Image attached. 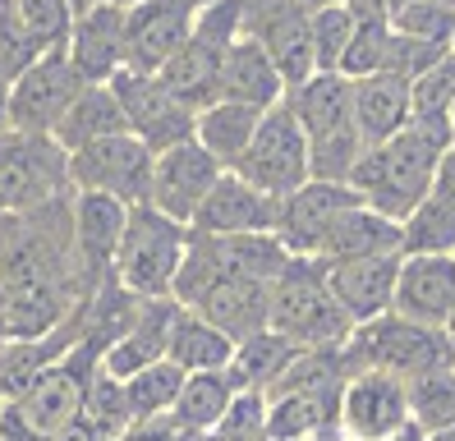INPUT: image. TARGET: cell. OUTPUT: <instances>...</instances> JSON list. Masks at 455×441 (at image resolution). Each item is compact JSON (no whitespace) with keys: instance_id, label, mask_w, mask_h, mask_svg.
<instances>
[{"instance_id":"45","label":"cell","mask_w":455,"mask_h":441,"mask_svg":"<svg viewBox=\"0 0 455 441\" xmlns=\"http://www.w3.org/2000/svg\"><path fill=\"white\" fill-rule=\"evenodd\" d=\"M442 331H446V341H451V349H455V313L446 317V326H442Z\"/></svg>"},{"instance_id":"49","label":"cell","mask_w":455,"mask_h":441,"mask_svg":"<svg viewBox=\"0 0 455 441\" xmlns=\"http://www.w3.org/2000/svg\"><path fill=\"white\" fill-rule=\"evenodd\" d=\"M0 409H5V400H0Z\"/></svg>"},{"instance_id":"35","label":"cell","mask_w":455,"mask_h":441,"mask_svg":"<svg viewBox=\"0 0 455 441\" xmlns=\"http://www.w3.org/2000/svg\"><path fill=\"white\" fill-rule=\"evenodd\" d=\"M405 391H410V423H419L423 432L455 428V364L405 381Z\"/></svg>"},{"instance_id":"22","label":"cell","mask_w":455,"mask_h":441,"mask_svg":"<svg viewBox=\"0 0 455 441\" xmlns=\"http://www.w3.org/2000/svg\"><path fill=\"white\" fill-rule=\"evenodd\" d=\"M217 101H239L253 110H272L285 101V78L276 74V65L267 60V51L253 37H239L226 51L221 78H217Z\"/></svg>"},{"instance_id":"9","label":"cell","mask_w":455,"mask_h":441,"mask_svg":"<svg viewBox=\"0 0 455 441\" xmlns=\"http://www.w3.org/2000/svg\"><path fill=\"white\" fill-rule=\"evenodd\" d=\"M101 368V358L84 345H74L60 364H51L28 391H23L14 400L19 419L28 423L37 437H65L78 428V419H84V396H88V381L92 373Z\"/></svg>"},{"instance_id":"25","label":"cell","mask_w":455,"mask_h":441,"mask_svg":"<svg viewBox=\"0 0 455 441\" xmlns=\"http://www.w3.org/2000/svg\"><path fill=\"white\" fill-rule=\"evenodd\" d=\"M116 133H129L124 129V110H120V97L111 83H88L84 92L74 97V106L65 110V120L56 124V143L69 152L88 148V143H101V138H116Z\"/></svg>"},{"instance_id":"33","label":"cell","mask_w":455,"mask_h":441,"mask_svg":"<svg viewBox=\"0 0 455 441\" xmlns=\"http://www.w3.org/2000/svg\"><path fill=\"white\" fill-rule=\"evenodd\" d=\"M391 33L437 51H455V5H446V0H400V5H391Z\"/></svg>"},{"instance_id":"14","label":"cell","mask_w":455,"mask_h":441,"mask_svg":"<svg viewBox=\"0 0 455 441\" xmlns=\"http://www.w3.org/2000/svg\"><path fill=\"white\" fill-rule=\"evenodd\" d=\"M221 175L226 171L198 138H189V143H180V148H166V152H156V161H152L148 207L166 212L171 220H180V226H194L198 207L207 203V193L217 188Z\"/></svg>"},{"instance_id":"3","label":"cell","mask_w":455,"mask_h":441,"mask_svg":"<svg viewBox=\"0 0 455 441\" xmlns=\"http://www.w3.org/2000/svg\"><path fill=\"white\" fill-rule=\"evenodd\" d=\"M267 326L299 349H340L355 331V322L340 313V303L327 290L323 262L313 258H290L285 271L272 281Z\"/></svg>"},{"instance_id":"6","label":"cell","mask_w":455,"mask_h":441,"mask_svg":"<svg viewBox=\"0 0 455 441\" xmlns=\"http://www.w3.org/2000/svg\"><path fill=\"white\" fill-rule=\"evenodd\" d=\"M69 156L46 133H0V216H28L69 198Z\"/></svg>"},{"instance_id":"4","label":"cell","mask_w":455,"mask_h":441,"mask_svg":"<svg viewBox=\"0 0 455 441\" xmlns=\"http://www.w3.org/2000/svg\"><path fill=\"white\" fill-rule=\"evenodd\" d=\"M184 253H189V226H180L166 212L139 203V207H129L111 281L139 299H171Z\"/></svg>"},{"instance_id":"10","label":"cell","mask_w":455,"mask_h":441,"mask_svg":"<svg viewBox=\"0 0 455 441\" xmlns=\"http://www.w3.org/2000/svg\"><path fill=\"white\" fill-rule=\"evenodd\" d=\"M111 88L120 97V110H124V129L148 143L152 152H166V148H180L194 138V120L198 110H189L156 74H139V69H120L111 78Z\"/></svg>"},{"instance_id":"50","label":"cell","mask_w":455,"mask_h":441,"mask_svg":"<svg viewBox=\"0 0 455 441\" xmlns=\"http://www.w3.org/2000/svg\"><path fill=\"white\" fill-rule=\"evenodd\" d=\"M451 124H455V116H451Z\"/></svg>"},{"instance_id":"39","label":"cell","mask_w":455,"mask_h":441,"mask_svg":"<svg viewBox=\"0 0 455 441\" xmlns=\"http://www.w3.org/2000/svg\"><path fill=\"white\" fill-rule=\"evenodd\" d=\"M28 33L37 37L42 51H65L69 42V28H74V0H14Z\"/></svg>"},{"instance_id":"37","label":"cell","mask_w":455,"mask_h":441,"mask_svg":"<svg viewBox=\"0 0 455 441\" xmlns=\"http://www.w3.org/2000/svg\"><path fill=\"white\" fill-rule=\"evenodd\" d=\"M37 55H46L37 46V37L28 33L14 0H0V83H14L23 69H28Z\"/></svg>"},{"instance_id":"23","label":"cell","mask_w":455,"mask_h":441,"mask_svg":"<svg viewBox=\"0 0 455 441\" xmlns=\"http://www.w3.org/2000/svg\"><path fill=\"white\" fill-rule=\"evenodd\" d=\"M382 253H400V220L382 216V212H372L368 203L350 207L336 226L331 235L323 239V248L313 253V262H355V258H382Z\"/></svg>"},{"instance_id":"19","label":"cell","mask_w":455,"mask_h":441,"mask_svg":"<svg viewBox=\"0 0 455 441\" xmlns=\"http://www.w3.org/2000/svg\"><path fill=\"white\" fill-rule=\"evenodd\" d=\"M400 258H405V253H382V258H355V262H331V267H323L331 299L340 303V313L350 317L355 326L391 313Z\"/></svg>"},{"instance_id":"18","label":"cell","mask_w":455,"mask_h":441,"mask_svg":"<svg viewBox=\"0 0 455 441\" xmlns=\"http://www.w3.org/2000/svg\"><path fill=\"white\" fill-rule=\"evenodd\" d=\"M391 313L423 322V326H446V317L455 313V258H446V253H405L400 258Z\"/></svg>"},{"instance_id":"16","label":"cell","mask_w":455,"mask_h":441,"mask_svg":"<svg viewBox=\"0 0 455 441\" xmlns=\"http://www.w3.org/2000/svg\"><path fill=\"white\" fill-rule=\"evenodd\" d=\"M363 198L350 184H327V180H308L304 188H294L290 198H281V216H276V239L290 248L294 258H313L323 239L331 235V226L359 207Z\"/></svg>"},{"instance_id":"24","label":"cell","mask_w":455,"mask_h":441,"mask_svg":"<svg viewBox=\"0 0 455 441\" xmlns=\"http://www.w3.org/2000/svg\"><path fill=\"white\" fill-rule=\"evenodd\" d=\"M355 83V124L363 133L368 148L387 143L400 129L410 124V78L400 74H368V78H350Z\"/></svg>"},{"instance_id":"46","label":"cell","mask_w":455,"mask_h":441,"mask_svg":"<svg viewBox=\"0 0 455 441\" xmlns=\"http://www.w3.org/2000/svg\"><path fill=\"white\" fill-rule=\"evenodd\" d=\"M92 5H101V0H74V14H84V10H92Z\"/></svg>"},{"instance_id":"51","label":"cell","mask_w":455,"mask_h":441,"mask_svg":"<svg viewBox=\"0 0 455 441\" xmlns=\"http://www.w3.org/2000/svg\"><path fill=\"white\" fill-rule=\"evenodd\" d=\"M336 441H340V437H336Z\"/></svg>"},{"instance_id":"15","label":"cell","mask_w":455,"mask_h":441,"mask_svg":"<svg viewBox=\"0 0 455 441\" xmlns=\"http://www.w3.org/2000/svg\"><path fill=\"white\" fill-rule=\"evenodd\" d=\"M244 37H253L285 78V92L313 78V33L308 14L294 0H244Z\"/></svg>"},{"instance_id":"1","label":"cell","mask_w":455,"mask_h":441,"mask_svg":"<svg viewBox=\"0 0 455 441\" xmlns=\"http://www.w3.org/2000/svg\"><path fill=\"white\" fill-rule=\"evenodd\" d=\"M451 148H455V133L410 120L395 138H387V143L368 148L359 156L355 175H350V188L372 212H382L391 220H405L427 193H433L442 156Z\"/></svg>"},{"instance_id":"43","label":"cell","mask_w":455,"mask_h":441,"mask_svg":"<svg viewBox=\"0 0 455 441\" xmlns=\"http://www.w3.org/2000/svg\"><path fill=\"white\" fill-rule=\"evenodd\" d=\"M391 441H427V432H423L419 423H405V428H400V432H395Z\"/></svg>"},{"instance_id":"5","label":"cell","mask_w":455,"mask_h":441,"mask_svg":"<svg viewBox=\"0 0 455 441\" xmlns=\"http://www.w3.org/2000/svg\"><path fill=\"white\" fill-rule=\"evenodd\" d=\"M350 373H391L400 381H414L433 368L455 364V349L442 326H423L400 313H382L350 331V341L340 345Z\"/></svg>"},{"instance_id":"26","label":"cell","mask_w":455,"mask_h":441,"mask_svg":"<svg viewBox=\"0 0 455 441\" xmlns=\"http://www.w3.org/2000/svg\"><path fill=\"white\" fill-rule=\"evenodd\" d=\"M221 60H226V51L221 46H212L203 37L189 33V42H184L171 60L156 69V78L166 83V88L189 106V110H203L217 101V78H221Z\"/></svg>"},{"instance_id":"20","label":"cell","mask_w":455,"mask_h":441,"mask_svg":"<svg viewBox=\"0 0 455 441\" xmlns=\"http://www.w3.org/2000/svg\"><path fill=\"white\" fill-rule=\"evenodd\" d=\"M65 55L84 74V83H111L124 69V10L106 5V0L84 10L69 28Z\"/></svg>"},{"instance_id":"11","label":"cell","mask_w":455,"mask_h":441,"mask_svg":"<svg viewBox=\"0 0 455 441\" xmlns=\"http://www.w3.org/2000/svg\"><path fill=\"white\" fill-rule=\"evenodd\" d=\"M88 83L74 69V60L65 51H46L10 83V129L19 133H56V124L65 120V110L74 106V97Z\"/></svg>"},{"instance_id":"17","label":"cell","mask_w":455,"mask_h":441,"mask_svg":"<svg viewBox=\"0 0 455 441\" xmlns=\"http://www.w3.org/2000/svg\"><path fill=\"white\" fill-rule=\"evenodd\" d=\"M276 216H281V198L253 188L249 180H239L235 171H226L217 180V188L207 193V203L194 216V235H276Z\"/></svg>"},{"instance_id":"42","label":"cell","mask_w":455,"mask_h":441,"mask_svg":"<svg viewBox=\"0 0 455 441\" xmlns=\"http://www.w3.org/2000/svg\"><path fill=\"white\" fill-rule=\"evenodd\" d=\"M304 14H317V10H336V5H345V0H294Z\"/></svg>"},{"instance_id":"12","label":"cell","mask_w":455,"mask_h":441,"mask_svg":"<svg viewBox=\"0 0 455 441\" xmlns=\"http://www.w3.org/2000/svg\"><path fill=\"white\" fill-rule=\"evenodd\" d=\"M410 423V391L391 373H350L336 405L340 441H391Z\"/></svg>"},{"instance_id":"28","label":"cell","mask_w":455,"mask_h":441,"mask_svg":"<svg viewBox=\"0 0 455 441\" xmlns=\"http://www.w3.org/2000/svg\"><path fill=\"white\" fill-rule=\"evenodd\" d=\"M166 358L184 373H226L230 358H235V341L226 331H217L203 313L194 309H180L175 322H171V345H166Z\"/></svg>"},{"instance_id":"7","label":"cell","mask_w":455,"mask_h":441,"mask_svg":"<svg viewBox=\"0 0 455 441\" xmlns=\"http://www.w3.org/2000/svg\"><path fill=\"white\" fill-rule=\"evenodd\" d=\"M239 180H249L253 188L272 193V198H290L294 188H304L313 180V165H308V138L299 129V120H294V110L281 101L262 116L258 133L249 152L239 156L235 165Z\"/></svg>"},{"instance_id":"27","label":"cell","mask_w":455,"mask_h":441,"mask_svg":"<svg viewBox=\"0 0 455 441\" xmlns=\"http://www.w3.org/2000/svg\"><path fill=\"white\" fill-rule=\"evenodd\" d=\"M267 110H253V106H239V101H212L198 110V120H194V138L217 156L221 171H235L239 156L249 152L253 143V133L262 124Z\"/></svg>"},{"instance_id":"29","label":"cell","mask_w":455,"mask_h":441,"mask_svg":"<svg viewBox=\"0 0 455 441\" xmlns=\"http://www.w3.org/2000/svg\"><path fill=\"white\" fill-rule=\"evenodd\" d=\"M235 396H239V386L230 381V373H189L180 386L171 419L184 437H207V432H217V423L226 419Z\"/></svg>"},{"instance_id":"36","label":"cell","mask_w":455,"mask_h":441,"mask_svg":"<svg viewBox=\"0 0 455 441\" xmlns=\"http://www.w3.org/2000/svg\"><path fill=\"white\" fill-rule=\"evenodd\" d=\"M355 28H359V19L345 10V5L308 14V33H313V69H317V74H340V60H345V51H350Z\"/></svg>"},{"instance_id":"44","label":"cell","mask_w":455,"mask_h":441,"mask_svg":"<svg viewBox=\"0 0 455 441\" xmlns=\"http://www.w3.org/2000/svg\"><path fill=\"white\" fill-rule=\"evenodd\" d=\"M427 441H455V428H442V432H427Z\"/></svg>"},{"instance_id":"41","label":"cell","mask_w":455,"mask_h":441,"mask_svg":"<svg viewBox=\"0 0 455 441\" xmlns=\"http://www.w3.org/2000/svg\"><path fill=\"white\" fill-rule=\"evenodd\" d=\"M0 133H10V83H0Z\"/></svg>"},{"instance_id":"2","label":"cell","mask_w":455,"mask_h":441,"mask_svg":"<svg viewBox=\"0 0 455 441\" xmlns=\"http://www.w3.org/2000/svg\"><path fill=\"white\" fill-rule=\"evenodd\" d=\"M285 106L294 110V120H299L308 138L313 180L350 184L359 156L368 152L363 133L355 124V83L345 74H313L299 88L285 92Z\"/></svg>"},{"instance_id":"32","label":"cell","mask_w":455,"mask_h":441,"mask_svg":"<svg viewBox=\"0 0 455 441\" xmlns=\"http://www.w3.org/2000/svg\"><path fill=\"white\" fill-rule=\"evenodd\" d=\"M410 110H414V124H433V129H446L455 133L451 116H455V51L442 55L433 69H423L414 83H410Z\"/></svg>"},{"instance_id":"8","label":"cell","mask_w":455,"mask_h":441,"mask_svg":"<svg viewBox=\"0 0 455 441\" xmlns=\"http://www.w3.org/2000/svg\"><path fill=\"white\" fill-rule=\"evenodd\" d=\"M152 161L156 152L148 143H139L133 133H116L69 152V188L74 193H106L124 207L148 203L152 188Z\"/></svg>"},{"instance_id":"34","label":"cell","mask_w":455,"mask_h":441,"mask_svg":"<svg viewBox=\"0 0 455 441\" xmlns=\"http://www.w3.org/2000/svg\"><path fill=\"white\" fill-rule=\"evenodd\" d=\"M184 377H189V373L175 368L171 358H162V364H152L143 373H133L124 381V400H129L133 423H139V419H166V413L175 409V400H180Z\"/></svg>"},{"instance_id":"13","label":"cell","mask_w":455,"mask_h":441,"mask_svg":"<svg viewBox=\"0 0 455 441\" xmlns=\"http://www.w3.org/2000/svg\"><path fill=\"white\" fill-rule=\"evenodd\" d=\"M124 220H129V207L106 198V193H74L69 198V248H74V271L84 281V294L111 281Z\"/></svg>"},{"instance_id":"47","label":"cell","mask_w":455,"mask_h":441,"mask_svg":"<svg viewBox=\"0 0 455 441\" xmlns=\"http://www.w3.org/2000/svg\"><path fill=\"white\" fill-rule=\"evenodd\" d=\"M106 5H120V10H133L139 0H106Z\"/></svg>"},{"instance_id":"31","label":"cell","mask_w":455,"mask_h":441,"mask_svg":"<svg viewBox=\"0 0 455 441\" xmlns=\"http://www.w3.org/2000/svg\"><path fill=\"white\" fill-rule=\"evenodd\" d=\"M294 354H299V345H290L285 336H276L272 326L258 331V336L249 341H239L235 345V358H230V381L239 386V391H267L290 364H294Z\"/></svg>"},{"instance_id":"21","label":"cell","mask_w":455,"mask_h":441,"mask_svg":"<svg viewBox=\"0 0 455 441\" xmlns=\"http://www.w3.org/2000/svg\"><path fill=\"white\" fill-rule=\"evenodd\" d=\"M180 313L175 299H143L133 322L124 326V336L101 354V373L116 377V381H129L133 373H143L152 364L166 358V345H171V322Z\"/></svg>"},{"instance_id":"30","label":"cell","mask_w":455,"mask_h":441,"mask_svg":"<svg viewBox=\"0 0 455 441\" xmlns=\"http://www.w3.org/2000/svg\"><path fill=\"white\" fill-rule=\"evenodd\" d=\"M400 253H446L455 258V193L433 188L400 220Z\"/></svg>"},{"instance_id":"40","label":"cell","mask_w":455,"mask_h":441,"mask_svg":"<svg viewBox=\"0 0 455 441\" xmlns=\"http://www.w3.org/2000/svg\"><path fill=\"white\" fill-rule=\"evenodd\" d=\"M124 441H189L180 428H175V419L166 413V419H139L129 432H124Z\"/></svg>"},{"instance_id":"48","label":"cell","mask_w":455,"mask_h":441,"mask_svg":"<svg viewBox=\"0 0 455 441\" xmlns=\"http://www.w3.org/2000/svg\"><path fill=\"white\" fill-rule=\"evenodd\" d=\"M446 5H455V0H446Z\"/></svg>"},{"instance_id":"38","label":"cell","mask_w":455,"mask_h":441,"mask_svg":"<svg viewBox=\"0 0 455 441\" xmlns=\"http://www.w3.org/2000/svg\"><path fill=\"white\" fill-rule=\"evenodd\" d=\"M387 51H391V19H359L350 51L340 60L345 78H368V74H382L387 69Z\"/></svg>"}]
</instances>
